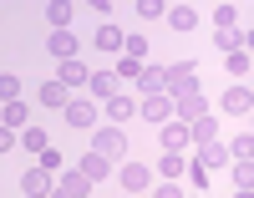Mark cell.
<instances>
[{
	"label": "cell",
	"instance_id": "obj_1",
	"mask_svg": "<svg viewBox=\"0 0 254 198\" xmlns=\"http://www.w3.org/2000/svg\"><path fill=\"white\" fill-rule=\"evenodd\" d=\"M92 147L102 152V158L122 163V158H127V132H122L117 122H112V127H97V132H92Z\"/></svg>",
	"mask_w": 254,
	"mask_h": 198
},
{
	"label": "cell",
	"instance_id": "obj_2",
	"mask_svg": "<svg viewBox=\"0 0 254 198\" xmlns=\"http://www.w3.org/2000/svg\"><path fill=\"white\" fill-rule=\"evenodd\" d=\"M137 112L147 117V122H168V117H173V97H168V92H142V102H137Z\"/></svg>",
	"mask_w": 254,
	"mask_h": 198
},
{
	"label": "cell",
	"instance_id": "obj_3",
	"mask_svg": "<svg viewBox=\"0 0 254 198\" xmlns=\"http://www.w3.org/2000/svg\"><path fill=\"white\" fill-rule=\"evenodd\" d=\"M117 168H122V188H127V193H147V188H153V168H142V163H127V158H122Z\"/></svg>",
	"mask_w": 254,
	"mask_h": 198
},
{
	"label": "cell",
	"instance_id": "obj_4",
	"mask_svg": "<svg viewBox=\"0 0 254 198\" xmlns=\"http://www.w3.org/2000/svg\"><path fill=\"white\" fill-rule=\"evenodd\" d=\"M92 188H97V183H92L81 168H71V173H61V178H56V193H61V198H87Z\"/></svg>",
	"mask_w": 254,
	"mask_h": 198
},
{
	"label": "cell",
	"instance_id": "obj_5",
	"mask_svg": "<svg viewBox=\"0 0 254 198\" xmlns=\"http://www.w3.org/2000/svg\"><path fill=\"white\" fill-rule=\"evenodd\" d=\"M76 46H81V41L71 36V26H56V31L46 36V51H51L56 61H66V56H76Z\"/></svg>",
	"mask_w": 254,
	"mask_h": 198
},
{
	"label": "cell",
	"instance_id": "obj_6",
	"mask_svg": "<svg viewBox=\"0 0 254 198\" xmlns=\"http://www.w3.org/2000/svg\"><path fill=\"white\" fill-rule=\"evenodd\" d=\"M56 81H61V86H87V81H92V66H81V56H66V61H61V71H56Z\"/></svg>",
	"mask_w": 254,
	"mask_h": 198
},
{
	"label": "cell",
	"instance_id": "obj_7",
	"mask_svg": "<svg viewBox=\"0 0 254 198\" xmlns=\"http://www.w3.org/2000/svg\"><path fill=\"white\" fill-rule=\"evenodd\" d=\"M249 107H254V92H249L244 81L224 92V112H229V117H249Z\"/></svg>",
	"mask_w": 254,
	"mask_h": 198
},
{
	"label": "cell",
	"instance_id": "obj_8",
	"mask_svg": "<svg viewBox=\"0 0 254 198\" xmlns=\"http://www.w3.org/2000/svg\"><path fill=\"white\" fill-rule=\"evenodd\" d=\"M214 46H224V51H244V46H254V31H239V26H219V31H214Z\"/></svg>",
	"mask_w": 254,
	"mask_h": 198
},
{
	"label": "cell",
	"instance_id": "obj_9",
	"mask_svg": "<svg viewBox=\"0 0 254 198\" xmlns=\"http://www.w3.org/2000/svg\"><path fill=\"white\" fill-rule=\"evenodd\" d=\"M61 112H66V122H71L76 132H81V127H97V107H92V102H71V97H66Z\"/></svg>",
	"mask_w": 254,
	"mask_h": 198
},
{
	"label": "cell",
	"instance_id": "obj_10",
	"mask_svg": "<svg viewBox=\"0 0 254 198\" xmlns=\"http://www.w3.org/2000/svg\"><path fill=\"white\" fill-rule=\"evenodd\" d=\"M214 137H219V122L208 117V112L188 122V142H193V147H203V142H214Z\"/></svg>",
	"mask_w": 254,
	"mask_h": 198
},
{
	"label": "cell",
	"instance_id": "obj_11",
	"mask_svg": "<svg viewBox=\"0 0 254 198\" xmlns=\"http://www.w3.org/2000/svg\"><path fill=\"white\" fill-rule=\"evenodd\" d=\"M87 86H92V97H97V102H107V97H117V92H122L117 71H92V81H87Z\"/></svg>",
	"mask_w": 254,
	"mask_h": 198
},
{
	"label": "cell",
	"instance_id": "obj_12",
	"mask_svg": "<svg viewBox=\"0 0 254 198\" xmlns=\"http://www.w3.org/2000/svg\"><path fill=\"white\" fill-rule=\"evenodd\" d=\"M20 193H26V198H41V193H51V173H46V168H31L26 178H20Z\"/></svg>",
	"mask_w": 254,
	"mask_h": 198
},
{
	"label": "cell",
	"instance_id": "obj_13",
	"mask_svg": "<svg viewBox=\"0 0 254 198\" xmlns=\"http://www.w3.org/2000/svg\"><path fill=\"white\" fill-rule=\"evenodd\" d=\"M158 137H163V147H188V122H158Z\"/></svg>",
	"mask_w": 254,
	"mask_h": 198
},
{
	"label": "cell",
	"instance_id": "obj_14",
	"mask_svg": "<svg viewBox=\"0 0 254 198\" xmlns=\"http://www.w3.org/2000/svg\"><path fill=\"white\" fill-rule=\"evenodd\" d=\"M137 86H142V92H168V66H142Z\"/></svg>",
	"mask_w": 254,
	"mask_h": 198
},
{
	"label": "cell",
	"instance_id": "obj_15",
	"mask_svg": "<svg viewBox=\"0 0 254 198\" xmlns=\"http://www.w3.org/2000/svg\"><path fill=\"white\" fill-rule=\"evenodd\" d=\"M81 173H87V178H92V183H102V178H107V173H112V158H102V152L92 147V152H87V158H81Z\"/></svg>",
	"mask_w": 254,
	"mask_h": 198
},
{
	"label": "cell",
	"instance_id": "obj_16",
	"mask_svg": "<svg viewBox=\"0 0 254 198\" xmlns=\"http://www.w3.org/2000/svg\"><path fill=\"white\" fill-rule=\"evenodd\" d=\"M71 15H76V0H51V5H46L51 31H56V26H71Z\"/></svg>",
	"mask_w": 254,
	"mask_h": 198
},
{
	"label": "cell",
	"instance_id": "obj_17",
	"mask_svg": "<svg viewBox=\"0 0 254 198\" xmlns=\"http://www.w3.org/2000/svg\"><path fill=\"white\" fill-rule=\"evenodd\" d=\"M224 163H229V147H219V137L198 147V168H224Z\"/></svg>",
	"mask_w": 254,
	"mask_h": 198
},
{
	"label": "cell",
	"instance_id": "obj_18",
	"mask_svg": "<svg viewBox=\"0 0 254 198\" xmlns=\"http://www.w3.org/2000/svg\"><path fill=\"white\" fill-rule=\"evenodd\" d=\"M132 112H137V102H132V97H122V92H117V97H107V117H112L117 127L132 117Z\"/></svg>",
	"mask_w": 254,
	"mask_h": 198
},
{
	"label": "cell",
	"instance_id": "obj_19",
	"mask_svg": "<svg viewBox=\"0 0 254 198\" xmlns=\"http://www.w3.org/2000/svg\"><path fill=\"white\" fill-rule=\"evenodd\" d=\"M168 26H173V31H193L198 26V10L193 5H173V10H168Z\"/></svg>",
	"mask_w": 254,
	"mask_h": 198
},
{
	"label": "cell",
	"instance_id": "obj_20",
	"mask_svg": "<svg viewBox=\"0 0 254 198\" xmlns=\"http://www.w3.org/2000/svg\"><path fill=\"white\" fill-rule=\"evenodd\" d=\"M183 168H188V163H183V152H178V147H163V163H158L163 178H183Z\"/></svg>",
	"mask_w": 254,
	"mask_h": 198
},
{
	"label": "cell",
	"instance_id": "obj_21",
	"mask_svg": "<svg viewBox=\"0 0 254 198\" xmlns=\"http://www.w3.org/2000/svg\"><path fill=\"white\" fill-rule=\"evenodd\" d=\"M92 41H97L102 51H122V31L112 26V20H102V26H97V36H92Z\"/></svg>",
	"mask_w": 254,
	"mask_h": 198
},
{
	"label": "cell",
	"instance_id": "obj_22",
	"mask_svg": "<svg viewBox=\"0 0 254 198\" xmlns=\"http://www.w3.org/2000/svg\"><path fill=\"white\" fill-rule=\"evenodd\" d=\"M0 122H5V127H26V122H31V107H26V102L15 97V102H5V112H0Z\"/></svg>",
	"mask_w": 254,
	"mask_h": 198
},
{
	"label": "cell",
	"instance_id": "obj_23",
	"mask_svg": "<svg viewBox=\"0 0 254 198\" xmlns=\"http://www.w3.org/2000/svg\"><path fill=\"white\" fill-rule=\"evenodd\" d=\"M224 66H229V76L244 81L249 76V51H224Z\"/></svg>",
	"mask_w": 254,
	"mask_h": 198
},
{
	"label": "cell",
	"instance_id": "obj_24",
	"mask_svg": "<svg viewBox=\"0 0 254 198\" xmlns=\"http://www.w3.org/2000/svg\"><path fill=\"white\" fill-rule=\"evenodd\" d=\"M41 107H66V86L61 81H41Z\"/></svg>",
	"mask_w": 254,
	"mask_h": 198
},
{
	"label": "cell",
	"instance_id": "obj_25",
	"mask_svg": "<svg viewBox=\"0 0 254 198\" xmlns=\"http://www.w3.org/2000/svg\"><path fill=\"white\" fill-rule=\"evenodd\" d=\"M188 76H198V61H178V66H168V92H173L178 81H188Z\"/></svg>",
	"mask_w": 254,
	"mask_h": 198
},
{
	"label": "cell",
	"instance_id": "obj_26",
	"mask_svg": "<svg viewBox=\"0 0 254 198\" xmlns=\"http://www.w3.org/2000/svg\"><path fill=\"white\" fill-rule=\"evenodd\" d=\"M20 147H26V152H41V147H51V142H46V127H26V132H20Z\"/></svg>",
	"mask_w": 254,
	"mask_h": 198
},
{
	"label": "cell",
	"instance_id": "obj_27",
	"mask_svg": "<svg viewBox=\"0 0 254 198\" xmlns=\"http://www.w3.org/2000/svg\"><path fill=\"white\" fill-rule=\"evenodd\" d=\"M229 158H254V132L244 127L239 137H234V147H229Z\"/></svg>",
	"mask_w": 254,
	"mask_h": 198
},
{
	"label": "cell",
	"instance_id": "obj_28",
	"mask_svg": "<svg viewBox=\"0 0 254 198\" xmlns=\"http://www.w3.org/2000/svg\"><path fill=\"white\" fill-rule=\"evenodd\" d=\"M20 97V76L15 71H0V102H15Z\"/></svg>",
	"mask_w": 254,
	"mask_h": 198
},
{
	"label": "cell",
	"instance_id": "obj_29",
	"mask_svg": "<svg viewBox=\"0 0 254 198\" xmlns=\"http://www.w3.org/2000/svg\"><path fill=\"white\" fill-rule=\"evenodd\" d=\"M122 56H137V61H142V56H147V36H137V31L122 36Z\"/></svg>",
	"mask_w": 254,
	"mask_h": 198
},
{
	"label": "cell",
	"instance_id": "obj_30",
	"mask_svg": "<svg viewBox=\"0 0 254 198\" xmlns=\"http://www.w3.org/2000/svg\"><path fill=\"white\" fill-rule=\"evenodd\" d=\"M234 188H239V193H249V188H254V173H249V158H239V168H234Z\"/></svg>",
	"mask_w": 254,
	"mask_h": 198
},
{
	"label": "cell",
	"instance_id": "obj_31",
	"mask_svg": "<svg viewBox=\"0 0 254 198\" xmlns=\"http://www.w3.org/2000/svg\"><path fill=\"white\" fill-rule=\"evenodd\" d=\"M137 71H142V61H137V56H122V66H117V81H137Z\"/></svg>",
	"mask_w": 254,
	"mask_h": 198
},
{
	"label": "cell",
	"instance_id": "obj_32",
	"mask_svg": "<svg viewBox=\"0 0 254 198\" xmlns=\"http://www.w3.org/2000/svg\"><path fill=\"white\" fill-rule=\"evenodd\" d=\"M163 10H168V0H137V15L142 20H158Z\"/></svg>",
	"mask_w": 254,
	"mask_h": 198
},
{
	"label": "cell",
	"instance_id": "obj_33",
	"mask_svg": "<svg viewBox=\"0 0 254 198\" xmlns=\"http://www.w3.org/2000/svg\"><path fill=\"white\" fill-rule=\"evenodd\" d=\"M214 26H239V5H214Z\"/></svg>",
	"mask_w": 254,
	"mask_h": 198
},
{
	"label": "cell",
	"instance_id": "obj_34",
	"mask_svg": "<svg viewBox=\"0 0 254 198\" xmlns=\"http://www.w3.org/2000/svg\"><path fill=\"white\" fill-rule=\"evenodd\" d=\"M183 173H188V183H193L198 193H208V168H198V163H193V168H183Z\"/></svg>",
	"mask_w": 254,
	"mask_h": 198
},
{
	"label": "cell",
	"instance_id": "obj_35",
	"mask_svg": "<svg viewBox=\"0 0 254 198\" xmlns=\"http://www.w3.org/2000/svg\"><path fill=\"white\" fill-rule=\"evenodd\" d=\"M36 158H41V168H46V173H51V168H61V152H56V147H41Z\"/></svg>",
	"mask_w": 254,
	"mask_h": 198
},
{
	"label": "cell",
	"instance_id": "obj_36",
	"mask_svg": "<svg viewBox=\"0 0 254 198\" xmlns=\"http://www.w3.org/2000/svg\"><path fill=\"white\" fill-rule=\"evenodd\" d=\"M15 142H20V137H15V132H10V127H5V122H0V158H5V152H10V147H15Z\"/></svg>",
	"mask_w": 254,
	"mask_h": 198
},
{
	"label": "cell",
	"instance_id": "obj_37",
	"mask_svg": "<svg viewBox=\"0 0 254 198\" xmlns=\"http://www.w3.org/2000/svg\"><path fill=\"white\" fill-rule=\"evenodd\" d=\"M76 5H87V10H97V15H107V10H112L107 0H76Z\"/></svg>",
	"mask_w": 254,
	"mask_h": 198
}]
</instances>
